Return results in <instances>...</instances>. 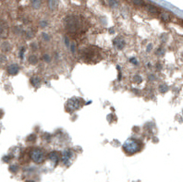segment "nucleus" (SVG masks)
Returning <instances> with one entry per match:
<instances>
[{
	"mask_svg": "<svg viewBox=\"0 0 183 182\" xmlns=\"http://www.w3.org/2000/svg\"><path fill=\"white\" fill-rule=\"evenodd\" d=\"M140 149H141V142L134 139L127 140L123 144V150L127 153H129V155H133V153L139 152Z\"/></svg>",
	"mask_w": 183,
	"mask_h": 182,
	"instance_id": "1",
	"label": "nucleus"
},
{
	"mask_svg": "<svg viewBox=\"0 0 183 182\" xmlns=\"http://www.w3.org/2000/svg\"><path fill=\"white\" fill-rule=\"evenodd\" d=\"M66 27L69 31H76L80 26H81V22H80V20L77 17L74 16H70L69 18H66Z\"/></svg>",
	"mask_w": 183,
	"mask_h": 182,
	"instance_id": "2",
	"label": "nucleus"
},
{
	"mask_svg": "<svg viewBox=\"0 0 183 182\" xmlns=\"http://www.w3.org/2000/svg\"><path fill=\"white\" fill-rule=\"evenodd\" d=\"M31 158L36 164H42L45 161V153L42 149L34 148L31 152Z\"/></svg>",
	"mask_w": 183,
	"mask_h": 182,
	"instance_id": "3",
	"label": "nucleus"
},
{
	"mask_svg": "<svg viewBox=\"0 0 183 182\" xmlns=\"http://www.w3.org/2000/svg\"><path fill=\"white\" fill-rule=\"evenodd\" d=\"M81 106V101L77 97H72L71 99H69L67 103V108L69 112L75 111L80 108Z\"/></svg>",
	"mask_w": 183,
	"mask_h": 182,
	"instance_id": "4",
	"label": "nucleus"
},
{
	"mask_svg": "<svg viewBox=\"0 0 183 182\" xmlns=\"http://www.w3.org/2000/svg\"><path fill=\"white\" fill-rule=\"evenodd\" d=\"M72 153L70 150H65L62 153V162L64 165H68L69 163V159L71 158Z\"/></svg>",
	"mask_w": 183,
	"mask_h": 182,
	"instance_id": "5",
	"label": "nucleus"
},
{
	"mask_svg": "<svg viewBox=\"0 0 183 182\" xmlns=\"http://www.w3.org/2000/svg\"><path fill=\"white\" fill-rule=\"evenodd\" d=\"M48 158L50 161H52L55 166H57V164L59 161V155L58 152H51L49 155H48Z\"/></svg>",
	"mask_w": 183,
	"mask_h": 182,
	"instance_id": "6",
	"label": "nucleus"
},
{
	"mask_svg": "<svg viewBox=\"0 0 183 182\" xmlns=\"http://www.w3.org/2000/svg\"><path fill=\"white\" fill-rule=\"evenodd\" d=\"M19 69L20 68H19L18 65L12 64L8 68V72L10 74V75H16V74H18V72H19Z\"/></svg>",
	"mask_w": 183,
	"mask_h": 182,
	"instance_id": "7",
	"label": "nucleus"
},
{
	"mask_svg": "<svg viewBox=\"0 0 183 182\" xmlns=\"http://www.w3.org/2000/svg\"><path fill=\"white\" fill-rule=\"evenodd\" d=\"M114 44L117 46V48H118L119 50H121L122 48L124 47L125 45V43L123 40H121L119 37H118V38H116L115 41H114Z\"/></svg>",
	"mask_w": 183,
	"mask_h": 182,
	"instance_id": "8",
	"label": "nucleus"
},
{
	"mask_svg": "<svg viewBox=\"0 0 183 182\" xmlns=\"http://www.w3.org/2000/svg\"><path fill=\"white\" fill-rule=\"evenodd\" d=\"M7 26L4 25V23L2 21H0V38L1 37H6L7 36Z\"/></svg>",
	"mask_w": 183,
	"mask_h": 182,
	"instance_id": "9",
	"label": "nucleus"
},
{
	"mask_svg": "<svg viewBox=\"0 0 183 182\" xmlns=\"http://www.w3.org/2000/svg\"><path fill=\"white\" fill-rule=\"evenodd\" d=\"M146 8H147V10L149 12H151L153 14H156V13H159V9L156 8V7H154V5H147L146 6Z\"/></svg>",
	"mask_w": 183,
	"mask_h": 182,
	"instance_id": "10",
	"label": "nucleus"
},
{
	"mask_svg": "<svg viewBox=\"0 0 183 182\" xmlns=\"http://www.w3.org/2000/svg\"><path fill=\"white\" fill-rule=\"evenodd\" d=\"M58 4V0H48V6L50 8V9L54 10L55 8H57Z\"/></svg>",
	"mask_w": 183,
	"mask_h": 182,
	"instance_id": "11",
	"label": "nucleus"
},
{
	"mask_svg": "<svg viewBox=\"0 0 183 182\" xmlns=\"http://www.w3.org/2000/svg\"><path fill=\"white\" fill-rule=\"evenodd\" d=\"M40 81H41V80L38 77H32L31 78V82L34 87H38L40 84Z\"/></svg>",
	"mask_w": 183,
	"mask_h": 182,
	"instance_id": "12",
	"label": "nucleus"
},
{
	"mask_svg": "<svg viewBox=\"0 0 183 182\" xmlns=\"http://www.w3.org/2000/svg\"><path fill=\"white\" fill-rule=\"evenodd\" d=\"M32 6L34 8H39L41 6V0H32Z\"/></svg>",
	"mask_w": 183,
	"mask_h": 182,
	"instance_id": "13",
	"label": "nucleus"
},
{
	"mask_svg": "<svg viewBox=\"0 0 183 182\" xmlns=\"http://www.w3.org/2000/svg\"><path fill=\"white\" fill-rule=\"evenodd\" d=\"M29 62L32 65H35V64H37V62H38V59H37L35 55H31L29 57Z\"/></svg>",
	"mask_w": 183,
	"mask_h": 182,
	"instance_id": "14",
	"label": "nucleus"
},
{
	"mask_svg": "<svg viewBox=\"0 0 183 182\" xmlns=\"http://www.w3.org/2000/svg\"><path fill=\"white\" fill-rule=\"evenodd\" d=\"M132 2L136 6H143L144 5V1L143 0H132Z\"/></svg>",
	"mask_w": 183,
	"mask_h": 182,
	"instance_id": "15",
	"label": "nucleus"
},
{
	"mask_svg": "<svg viewBox=\"0 0 183 182\" xmlns=\"http://www.w3.org/2000/svg\"><path fill=\"white\" fill-rule=\"evenodd\" d=\"M167 90H168V87L167 85H161L160 87H159V91H160L162 93L167 92Z\"/></svg>",
	"mask_w": 183,
	"mask_h": 182,
	"instance_id": "16",
	"label": "nucleus"
},
{
	"mask_svg": "<svg viewBox=\"0 0 183 182\" xmlns=\"http://www.w3.org/2000/svg\"><path fill=\"white\" fill-rule=\"evenodd\" d=\"M35 140H36V136H35L34 134H31L30 136H28V138H27V141L28 142H32V141L34 142Z\"/></svg>",
	"mask_w": 183,
	"mask_h": 182,
	"instance_id": "17",
	"label": "nucleus"
},
{
	"mask_svg": "<svg viewBox=\"0 0 183 182\" xmlns=\"http://www.w3.org/2000/svg\"><path fill=\"white\" fill-rule=\"evenodd\" d=\"M133 79H134L133 81H134L136 83H140V82H142V78H141V76H139V75L134 76V77H133Z\"/></svg>",
	"mask_w": 183,
	"mask_h": 182,
	"instance_id": "18",
	"label": "nucleus"
},
{
	"mask_svg": "<svg viewBox=\"0 0 183 182\" xmlns=\"http://www.w3.org/2000/svg\"><path fill=\"white\" fill-rule=\"evenodd\" d=\"M109 4L111 5V7H118V5H119V3L116 1V0H110V2H109Z\"/></svg>",
	"mask_w": 183,
	"mask_h": 182,
	"instance_id": "19",
	"label": "nucleus"
},
{
	"mask_svg": "<svg viewBox=\"0 0 183 182\" xmlns=\"http://www.w3.org/2000/svg\"><path fill=\"white\" fill-rule=\"evenodd\" d=\"M161 18H163L164 21H168V15L166 13H163L162 15H161Z\"/></svg>",
	"mask_w": 183,
	"mask_h": 182,
	"instance_id": "20",
	"label": "nucleus"
},
{
	"mask_svg": "<svg viewBox=\"0 0 183 182\" xmlns=\"http://www.w3.org/2000/svg\"><path fill=\"white\" fill-rule=\"evenodd\" d=\"M9 170L12 171V172H16L18 170V167L16 166H11L10 167H9Z\"/></svg>",
	"mask_w": 183,
	"mask_h": 182,
	"instance_id": "21",
	"label": "nucleus"
},
{
	"mask_svg": "<svg viewBox=\"0 0 183 182\" xmlns=\"http://www.w3.org/2000/svg\"><path fill=\"white\" fill-rule=\"evenodd\" d=\"M25 47H22L21 48V53H20V55H21V58H23V53H24V51H25Z\"/></svg>",
	"mask_w": 183,
	"mask_h": 182,
	"instance_id": "22",
	"label": "nucleus"
},
{
	"mask_svg": "<svg viewBox=\"0 0 183 182\" xmlns=\"http://www.w3.org/2000/svg\"><path fill=\"white\" fill-rule=\"evenodd\" d=\"M45 61H50V57H49L48 55H45Z\"/></svg>",
	"mask_w": 183,
	"mask_h": 182,
	"instance_id": "23",
	"label": "nucleus"
},
{
	"mask_svg": "<svg viewBox=\"0 0 183 182\" xmlns=\"http://www.w3.org/2000/svg\"><path fill=\"white\" fill-rule=\"evenodd\" d=\"M130 62H133V63H134V65H138L137 60H135L134 58H131V59H130Z\"/></svg>",
	"mask_w": 183,
	"mask_h": 182,
	"instance_id": "24",
	"label": "nucleus"
},
{
	"mask_svg": "<svg viewBox=\"0 0 183 182\" xmlns=\"http://www.w3.org/2000/svg\"><path fill=\"white\" fill-rule=\"evenodd\" d=\"M3 115H4V112H3L2 110H0V118H2V116H3Z\"/></svg>",
	"mask_w": 183,
	"mask_h": 182,
	"instance_id": "25",
	"label": "nucleus"
},
{
	"mask_svg": "<svg viewBox=\"0 0 183 182\" xmlns=\"http://www.w3.org/2000/svg\"><path fill=\"white\" fill-rule=\"evenodd\" d=\"M151 49H152V44H149V45H148V49H147V51L149 52V51L151 50Z\"/></svg>",
	"mask_w": 183,
	"mask_h": 182,
	"instance_id": "26",
	"label": "nucleus"
},
{
	"mask_svg": "<svg viewBox=\"0 0 183 182\" xmlns=\"http://www.w3.org/2000/svg\"><path fill=\"white\" fill-rule=\"evenodd\" d=\"M71 51H72V52H75V46H74V44L71 45Z\"/></svg>",
	"mask_w": 183,
	"mask_h": 182,
	"instance_id": "27",
	"label": "nucleus"
},
{
	"mask_svg": "<svg viewBox=\"0 0 183 182\" xmlns=\"http://www.w3.org/2000/svg\"><path fill=\"white\" fill-rule=\"evenodd\" d=\"M41 24L43 25V26H45V24H46V23H45V22H41Z\"/></svg>",
	"mask_w": 183,
	"mask_h": 182,
	"instance_id": "28",
	"label": "nucleus"
},
{
	"mask_svg": "<svg viewBox=\"0 0 183 182\" xmlns=\"http://www.w3.org/2000/svg\"><path fill=\"white\" fill-rule=\"evenodd\" d=\"M25 182H34V181H32V180H27V181H25Z\"/></svg>",
	"mask_w": 183,
	"mask_h": 182,
	"instance_id": "29",
	"label": "nucleus"
}]
</instances>
